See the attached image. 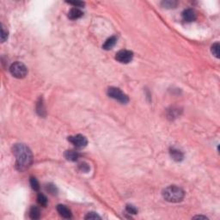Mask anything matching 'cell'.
<instances>
[{
    "label": "cell",
    "instance_id": "obj_17",
    "mask_svg": "<svg viewBox=\"0 0 220 220\" xmlns=\"http://www.w3.org/2000/svg\"><path fill=\"white\" fill-rule=\"evenodd\" d=\"M219 48L220 46L218 42L213 44L212 47V54L214 55L216 58H218V57H219Z\"/></svg>",
    "mask_w": 220,
    "mask_h": 220
},
{
    "label": "cell",
    "instance_id": "obj_6",
    "mask_svg": "<svg viewBox=\"0 0 220 220\" xmlns=\"http://www.w3.org/2000/svg\"><path fill=\"white\" fill-rule=\"evenodd\" d=\"M68 141L71 142L72 144H74V146L77 148H84L88 144V140L84 136H82L81 134H78L75 136H70L68 137Z\"/></svg>",
    "mask_w": 220,
    "mask_h": 220
},
{
    "label": "cell",
    "instance_id": "obj_24",
    "mask_svg": "<svg viewBox=\"0 0 220 220\" xmlns=\"http://www.w3.org/2000/svg\"><path fill=\"white\" fill-rule=\"evenodd\" d=\"M79 168H80L82 172H88L89 169V167L87 163L82 162V163H80V164H79Z\"/></svg>",
    "mask_w": 220,
    "mask_h": 220
},
{
    "label": "cell",
    "instance_id": "obj_10",
    "mask_svg": "<svg viewBox=\"0 0 220 220\" xmlns=\"http://www.w3.org/2000/svg\"><path fill=\"white\" fill-rule=\"evenodd\" d=\"M65 158H66V160H68V161L76 162L78 161V159L79 153L78 151H72V150L66 151L65 152Z\"/></svg>",
    "mask_w": 220,
    "mask_h": 220
},
{
    "label": "cell",
    "instance_id": "obj_4",
    "mask_svg": "<svg viewBox=\"0 0 220 220\" xmlns=\"http://www.w3.org/2000/svg\"><path fill=\"white\" fill-rule=\"evenodd\" d=\"M108 96L111 97V98H113V99L116 100L118 102H120L123 103V104L127 103L128 101H129L128 96L126 94H124L120 89L115 88V87H110V88H108Z\"/></svg>",
    "mask_w": 220,
    "mask_h": 220
},
{
    "label": "cell",
    "instance_id": "obj_23",
    "mask_svg": "<svg viewBox=\"0 0 220 220\" xmlns=\"http://www.w3.org/2000/svg\"><path fill=\"white\" fill-rule=\"evenodd\" d=\"M69 4H72L73 6H75L76 8H81L84 5L83 2H80V1H72V2H67Z\"/></svg>",
    "mask_w": 220,
    "mask_h": 220
},
{
    "label": "cell",
    "instance_id": "obj_14",
    "mask_svg": "<svg viewBox=\"0 0 220 220\" xmlns=\"http://www.w3.org/2000/svg\"><path fill=\"white\" fill-rule=\"evenodd\" d=\"M177 3H178V2H176V1L168 0V1H163L162 3V5L164 7V8H167V9H173V8L176 7Z\"/></svg>",
    "mask_w": 220,
    "mask_h": 220
},
{
    "label": "cell",
    "instance_id": "obj_1",
    "mask_svg": "<svg viewBox=\"0 0 220 220\" xmlns=\"http://www.w3.org/2000/svg\"><path fill=\"white\" fill-rule=\"evenodd\" d=\"M13 154L16 157V168L23 171L33 162V155L30 149L24 144H16L13 146Z\"/></svg>",
    "mask_w": 220,
    "mask_h": 220
},
{
    "label": "cell",
    "instance_id": "obj_22",
    "mask_svg": "<svg viewBox=\"0 0 220 220\" xmlns=\"http://www.w3.org/2000/svg\"><path fill=\"white\" fill-rule=\"evenodd\" d=\"M8 38V32L4 29V27L2 26V29H1V41L2 42H4Z\"/></svg>",
    "mask_w": 220,
    "mask_h": 220
},
{
    "label": "cell",
    "instance_id": "obj_2",
    "mask_svg": "<svg viewBox=\"0 0 220 220\" xmlns=\"http://www.w3.org/2000/svg\"><path fill=\"white\" fill-rule=\"evenodd\" d=\"M162 196L165 200L171 203L181 202L184 199L185 192L181 188L176 186H169L162 191Z\"/></svg>",
    "mask_w": 220,
    "mask_h": 220
},
{
    "label": "cell",
    "instance_id": "obj_8",
    "mask_svg": "<svg viewBox=\"0 0 220 220\" xmlns=\"http://www.w3.org/2000/svg\"><path fill=\"white\" fill-rule=\"evenodd\" d=\"M57 211L59 213V215L63 217L64 218H71L72 217V213L71 210L68 207H66L64 205H58L57 206Z\"/></svg>",
    "mask_w": 220,
    "mask_h": 220
},
{
    "label": "cell",
    "instance_id": "obj_19",
    "mask_svg": "<svg viewBox=\"0 0 220 220\" xmlns=\"http://www.w3.org/2000/svg\"><path fill=\"white\" fill-rule=\"evenodd\" d=\"M46 189H47V191H48V192H50L51 194H57V188H56V187L53 185H52V184H48V185H47V187H46Z\"/></svg>",
    "mask_w": 220,
    "mask_h": 220
},
{
    "label": "cell",
    "instance_id": "obj_16",
    "mask_svg": "<svg viewBox=\"0 0 220 220\" xmlns=\"http://www.w3.org/2000/svg\"><path fill=\"white\" fill-rule=\"evenodd\" d=\"M37 113L41 115V116H44L45 115V108L44 106H43V102H42V99H40V101L38 102L37 103Z\"/></svg>",
    "mask_w": 220,
    "mask_h": 220
},
{
    "label": "cell",
    "instance_id": "obj_20",
    "mask_svg": "<svg viewBox=\"0 0 220 220\" xmlns=\"http://www.w3.org/2000/svg\"><path fill=\"white\" fill-rule=\"evenodd\" d=\"M126 211L129 214H137L138 212L137 208L135 206H132V205H127V207H126Z\"/></svg>",
    "mask_w": 220,
    "mask_h": 220
},
{
    "label": "cell",
    "instance_id": "obj_7",
    "mask_svg": "<svg viewBox=\"0 0 220 220\" xmlns=\"http://www.w3.org/2000/svg\"><path fill=\"white\" fill-rule=\"evenodd\" d=\"M182 18L188 22H193L196 19V12L192 9H187L182 12Z\"/></svg>",
    "mask_w": 220,
    "mask_h": 220
},
{
    "label": "cell",
    "instance_id": "obj_13",
    "mask_svg": "<svg viewBox=\"0 0 220 220\" xmlns=\"http://www.w3.org/2000/svg\"><path fill=\"white\" fill-rule=\"evenodd\" d=\"M29 217L32 219H39L41 218V212L40 209L36 206H32L29 211Z\"/></svg>",
    "mask_w": 220,
    "mask_h": 220
},
{
    "label": "cell",
    "instance_id": "obj_25",
    "mask_svg": "<svg viewBox=\"0 0 220 220\" xmlns=\"http://www.w3.org/2000/svg\"><path fill=\"white\" fill-rule=\"evenodd\" d=\"M194 218H204V219H206V217L198 216V217H194Z\"/></svg>",
    "mask_w": 220,
    "mask_h": 220
},
{
    "label": "cell",
    "instance_id": "obj_11",
    "mask_svg": "<svg viewBox=\"0 0 220 220\" xmlns=\"http://www.w3.org/2000/svg\"><path fill=\"white\" fill-rule=\"evenodd\" d=\"M116 41H117V38L115 37V36H111V37L108 38V39L105 41V43L103 44L102 46L103 49H105V50H110L111 48L114 47V45H115V43H116Z\"/></svg>",
    "mask_w": 220,
    "mask_h": 220
},
{
    "label": "cell",
    "instance_id": "obj_3",
    "mask_svg": "<svg viewBox=\"0 0 220 220\" xmlns=\"http://www.w3.org/2000/svg\"><path fill=\"white\" fill-rule=\"evenodd\" d=\"M11 75L17 78H23L28 73V69L24 64L21 62H15L10 65V68Z\"/></svg>",
    "mask_w": 220,
    "mask_h": 220
},
{
    "label": "cell",
    "instance_id": "obj_18",
    "mask_svg": "<svg viewBox=\"0 0 220 220\" xmlns=\"http://www.w3.org/2000/svg\"><path fill=\"white\" fill-rule=\"evenodd\" d=\"M30 185L32 187V188L35 190V191H38L40 189V184H39L37 179L35 177H31L30 178Z\"/></svg>",
    "mask_w": 220,
    "mask_h": 220
},
{
    "label": "cell",
    "instance_id": "obj_15",
    "mask_svg": "<svg viewBox=\"0 0 220 220\" xmlns=\"http://www.w3.org/2000/svg\"><path fill=\"white\" fill-rule=\"evenodd\" d=\"M37 201L38 203H39V205L43 206V207H46L47 205H48V199H47V197H46L44 194L40 193L37 197Z\"/></svg>",
    "mask_w": 220,
    "mask_h": 220
},
{
    "label": "cell",
    "instance_id": "obj_21",
    "mask_svg": "<svg viewBox=\"0 0 220 220\" xmlns=\"http://www.w3.org/2000/svg\"><path fill=\"white\" fill-rule=\"evenodd\" d=\"M85 219H101V217L98 216L96 212H89L85 217Z\"/></svg>",
    "mask_w": 220,
    "mask_h": 220
},
{
    "label": "cell",
    "instance_id": "obj_12",
    "mask_svg": "<svg viewBox=\"0 0 220 220\" xmlns=\"http://www.w3.org/2000/svg\"><path fill=\"white\" fill-rule=\"evenodd\" d=\"M170 155H171L172 158L175 160V161H182V158H183V154H182L181 151L175 149V148H172L170 149Z\"/></svg>",
    "mask_w": 220,
    "mask_h": 220
},
{
    "label": "cell",
    "instance_id": "obj_5",
    "mask_svg": "<svg viewBox=\"0 0 220 220\" xmlns=\"http://www.w3.org/2000/svg\"><path fill=\"white\" fill-rule=\"evenodd\" d=\"M132 58H133V53H132V52L129 51V50H121V51L118 52L116 53V56H115V59L117 61L122 63V64L129 63L132 61Z\"/></svg>",
    "mask_w": 220,
    "mask_h": 220
},
{
    "label": "cell",
    "instance_id": "obj_9",
    "mask_svg": "<svg viewBox=\"0 0 220 220\" xmlns=\"http://www.w3.org/2000/svg\"><path fill=\"white\" fill-rule=\"evenodd\" d=\"M82 15H83V13H82V10H80L79 8L74 7V8L71 9V10L69 11L68 17L70 19H72V20H77V19H78L81 17H82Z\"/></svg>",
    "mask_w": 220,
    "mask_h": 220
}]
</instances>
